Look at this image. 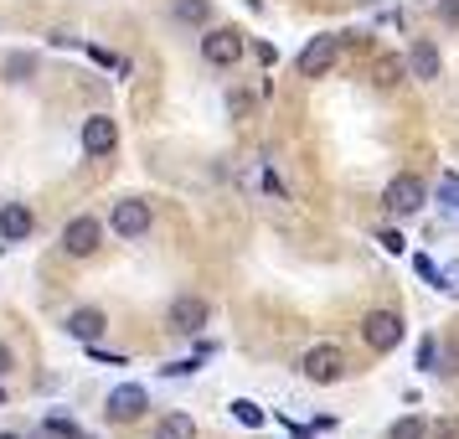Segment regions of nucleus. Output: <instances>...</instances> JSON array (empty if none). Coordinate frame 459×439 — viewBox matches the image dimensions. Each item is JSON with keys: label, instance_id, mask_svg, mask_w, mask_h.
<instances>
[{"label": "nucleus", "instance_id": "f257e3e1", "mask_svg": "<svg viewBox=\"0 0 459 439\" xmlns=\"http://www.w3.org/2000/svg\"><path fill=\"white\" fill-rule=\"evenodd\" d=\"M361 341H367L372 352H393V347H403V315L397 311H367V320H361Z\"/></svg>", "mask_w": 459, "mask_h": 439}, {"label": "nucleus", "instance_id": "f03ea898", "mask_svg": "<svg viewBox=\"0 0 459 439\" xmlns=\"http://www.w3.org/2000/svg\"><path fill=\"white\" fill-rule=\"evenodd\" d=\"M423 202H429V191H423V181H418V176H397L393 187L382 191V207H387V217H413V212H423Z\"/></svg>", "mask_w": 459, "mask_h": 439}, {"label": "nucleus", "instance_id": "7ed1b4c3", "mask_svg": "<svg viewBox=\"0 0 459 439\" xmlns=\"http://www.w3.org/2000/svg\"><path fill=\"white\" fill-rule=\"evenodd\" d=\"M207 315H212V305L202 300V294H181V300H170L166 326H170L176 336H202V326H207Z\"/></svg>", "mask_w": 459, "mask_h": 439}, {"label": "nucleus", "instance_id": "20e7f679", "mask_svg": "<svg viewBox=\"0 0 459 439\" xmlns=\"http://www.w3.org/2000/svg\"><path fill=\"white\" fill-rule=\"evenodd\" d=\"M150 202H140V197H125V202H114V212H108V228L119 233V238H145L150 233Z\"/></svg>", "mask_w": 459, "mask_h": 439}, {"label": "nucleus", "instance_id": "39448f33", "mask_svg": "<svg viewBox=\"0 0 459 439\" xmlns=\"http://www.w3.org/2000/svg\"><path fill=\"white\" fill-rule=\"evenodd\" d=\"M299 373L310 377V382H341V373H346V356H341V347H335V341H325V347H310V352H305Z\"/></svg>", "mask_w": 459, "mask_h": 439}, {"label": "nucleus", "instance_id": "423d86ee", "mask_svg": "<svg viewBox=\"0 0 459 439\" xmlns=\"http://www.w3.org/2000/svg\"><path fill=\"white\" fill-rule=\"evenodd\" d=\"M145 408H150V393L140 388V382H119V388L108 393V403H104V414L114 418V424H134Z\"/></svg>", "mask_w": 459, "mask_h": 439}, {"label": "nucleus", "instance_id": "0eeeda50", "mask_svg": "<svg viewBox=\"0 0 459 439\" xmlns=\"http://www.w3.org/2000/svg\"><path fill=\"white\" fill-rule=\"evenodd\" d=\"M335 57H341V37H310L305 52H299V73L305 78H325L335 67Z\"/></svg>", "mask_w": 459, "mask_h": 439}, {"label": "nucleus", "instance_id": "6e6552de", "mask_svg": "<svg viewBox=\"0 0 459 439\" xmlns=\"http://www.w3.org/2000/svg\"><path fill=\"white\" fill-rule=\"evenodd\" d=\"M99 233H104V228H99V217H88V212H83V217H73V223L63 228V253L88 259V253L99 249Z\"/></svg>", "mask_w": 459, "mask_h": 439}, {"label": "nucleus", "instance_id": "1a4fd4ad", "mask_svg": "<svg viewBox=\"0 0 459 439\" xmlns=\"http://www.w3.org/2000/svg\"><path fill=\"white\" fill-rule=\"evenodd\" d=\"M83 150L88 155H108V150H119V119H108V114L83 119Z\"/></svg>", "mask_w": 459, "mask_h": 439}, {"label": "nucleus", "instance_id": "9d476101", "mask_svg": "<svg viewBox=\"0 0 459 439\" xmlns=\"http://www.w3.org/2000/svg\"><path fill=\"white\" fill-rule=\"evenodd\" d=\"M202 57H207L212 67H232L238 57H243V37L238 31H212V37H202Z\"/></svg>", "mask_w": 459, "mask_h": 439}, {"label": "nucleus", "instance_id": "9b49d317", "mask_svg": "<svg viewBox=\"0 0 459 439\" xmlns=\"http://www.w3.org/2000/svg\"><path fill=\"white\" fill-rule=\"evenodd\" d=\"M104 331H108V315L93 311V305H83V311L67 315V336H73V341H83V347H99V336H104Z\"/></svg>", "mask_w": 459, "mask_h": 439}, {"label": "nucleus", "instance_id": "f8f14e48", "mask_svg": "<svg viewBox=\"0 0 459 439\" xmlns=\"http://www.w3.org/2000/svg\"><path fill=\"white\" fill-rule=\"evenodd\" d=\"M438 47L434 42H413L408 47V78H418V83H434L438 78Z\"/></svg>", "mask_w": 459, "mask_h": 439}, {"label": "nucleus", "instance_id": "ddd939ff", "mask_svg": "<svg viewBox=\"0 0 459 439\" xmlns=\"http://www.w3.org/2000/svg\"><path fill=\"white\" fill-rule=\"evenodd\" d=\"M0 238H5V243L31 238V207H26V202H5V207H0Z\"/></svg>", "mask_w": 459, "mask_h": 439}, {"label": "nucleus", "instance_id": "4468645a", "mask_svg": "<svg viewBox=\"0 0 459 439\" xmlns=\"http://www.w3.org/2000/svg\"><path fill=\"white\" fill-rule=\"evenodd\" d=\"M155 439H196V424H191L186 414H166L160 429H155Z\"/></svg>", "mask_w": 459, "mask_h": 439}, {"label": "nucleus", "instance_id": "2eb2a0df", "mask_svg": "<svg viewBox=\"0 0 459 439\" xmlns=\"http://www.w3.org/2000/svg\"><path fill=\"white\" fill-rule=\"evenodd\" d=\"M176 16L186 26H207L212 22V0H176Z\"/></svg>", "mask_w": 459, "mask_h": 439}, {"label": "nucleus", "instance_id": "dca6fc26", "mask_svg": "<svg viewBox=\"0 0 459 439\" xmlns=\"http://www.w3.org/2000/svg\"><path fill=\"white\" fill-rule=\"evenodd\" d=\"M403 73H408V52H403V57H382V63H377V83L393 88V83H403Z\"/></svg>", "mask_w": 459, "mask_h": 439}, {"label": "nucleus", "instance_id": "f3484780", "mask_svg": "<svg viewBox=\"0 0 459 439\" xmlns=\"http://www.w3.org/2000/svg\"><path fill=\"white\" fill-rule=\"evenodd\" d=\"M423 435H429V424H423L418 414H403L393 429H387V439H423Z\"/></svg>", "mask_w": 459, "mask_h": 439}, {"label": "nucleus", "instance_id": "a211bd4d", "mask_svg": "<svg viewBox=\"0 0 459 439\" xmlns=\"http://www.w3.org/2000/svg\"><path fill=\"white\" fill-rule=\"evenodd\" d=\"M232 418H238L243 429H258V424H264V408H258V403H248V398H238V403H232Z\"/></svg>", "mask_w": 459, "mask_h": 439}, {"label": "nucleus", "instance_id": "6ab92c4d", "mask_svg": "<svg viewBox=\"0 0 459 439\" xmlns=\"http://www.w3.org/2000/svg\"><path fill=\"white\" fill-rule=\"evenodd\" d=\"M47 435H57V439H93L83 424H73V418H47Z\"/></svg>", "mask_w": 459, "mask_h": 439}, {"label": "nucleus", "instance_id": "aec40b11", "mask_svg": "<svg viewBox=\"0 0 459 439\" xmlns=\"http://www.w3.org/2000/svg\"><path fill=\"white\" fill-rule=\"evenodd\" d=\"M31 67H37V57H31V52H16V57L5 63V73H11V83H26V78H31Z\"/></svg>", "mask_w": 459, "mask_h": 439}, {"label": "nucleus", "instance_id": "412c9836", "mask_svg": "<svg viewBox=\"0 0 459 439\" xmlns=\"http://www.w3.org/2000/svg\"><path fill=\"white\" fill-rule=\"evenodd\" d=\"M434 16H438V26L459 31V0H438V5H434Z\"/></svg>", "mask_w": 459, "mask_h": 439}, {"label": "nucleus", "instance_id": "4be33fe9", "mask_svg": "<svg viewBox=\"0 0 459 439\" xmlns=\"http://www.w3.org/2000/svg\"><path fill=\"white\" fill-rule=\"evenodd\" d=\"M438 202L449 212H459V176H444V181H438Z\"/></svg>", "mask_w": 459, "mask_h": 439}, {"label": "nucleus", "instance_id": "5701e85b", "mask_svg": "<svg viewBox=\"0 0 459 439\" xmlns=\"http://www.w3.org/2000/svg\"><path fill=\"white\" fill-rule=\"evenodd\" d=\"M418 367H423V373H438V341H434V336L418 347Z\"/></svg>", "mask_w": 459, "mask_h": 439}, {"label": "nucleus", "instance_id": "b1692460", "mask_svg": "<svg viewBox=\"0 0 459 439\" xmlns=\"http://www.w3.org/2000/svg\"><path fill=\"white\" fill-rule=\"evenodd\" d=\"M413 269L423 274V279H429L434 290H438V285H444V269H434V259H423V253H413Z\"/></svg>", "mask_w": 459, "mask_h": 439}, {"label": "nucleus", "instance_id": "393cba45", "mask_svg": "<svg viewBox=\"0 0 459 439\" xmlns=\"http://www.w3.org/2000/svg\"><path fill=\"white\" fill-rule=\"evenodd\" d=\"M438 373H449V377H459V341L449 347V352L438 356Z\"/></svg>", "mask_w": 459, "mask_h": 439}, {"label": "nucleus", "instance_id": "a878e982", "mask_svg": "<svg viewBox=\"0 0 459 439\" xmlns=\"http://www.w3.org/2000/svg\"><path fill=\"white\" fill-rule=\"evenodd\" d=\"M438 290H444V294H459V259L444 269V285H438Z\"/></svg>", "mask_w": 459, "mask_h": 439}, {"label": "nucleus", "instance_id": "bb28decb", "mask_svg": "<svg viewBox=\"0 0 459 439\" xmlns=\"http://www.w3.org/2000/svg\"><path fill=\"white\" fill-rule=\"evenodd\" d=\"M382 249L387 253H408V243H403V233H382Z\"/></svg>", "mask_w": 459, "mask_h": 439}, {"label": "nucleus", "instance_id": "cd10ccee", "mask_svg": "<svg viewBox=\"0 0 459 439\" xmlns=\"http://www.w3.org/2000/svg\"><path fill=\"white\" fill-rule=\"evenodd\" d=\"M11 367H16V356H11V347H0V377L11 373Z\"/></svg>", "mask_w": 459, "mask_h": 439}, {"label": "nucleus", "instance_id": "c85d7f7f", "mask_svg": "<svg viewBox=\"0 0 459 439\" xmlns=\"http://www.w3.org/2000/svg\"><path fill=\"white\" fill-rule=\"evenodd\" d=\"M438 439H459V424H438Z\"/></svg>", "mask_w": 459, "mask_h": 439}, {"label": "nucleus", "instance_id": "c756f323", "mask_svg": "<svg viewBox=\"0 0 459 439\" xmlns=\"http://www.w3.org/2000/svg\"><path fill=\"white\" fill-rule=\"evenodd\" d=\"M0 439H22V435H0Z\"/></svg>", "mask_w": 459, "mask_h": 439}, {"label": "nucleus", "instance_id": "7c9ffc66", "mask_svg": "<svg viewBox=\"0 0 459 439\" xmlns=\"http://www.w3.org/2000/svg\"><path fill=\"white\" fill-rule=\"evenodd\" d=\"M0 403H5V393H0Z\"/></svg>", "mask_w": 459, "mask_h": 439}]
</instances>
